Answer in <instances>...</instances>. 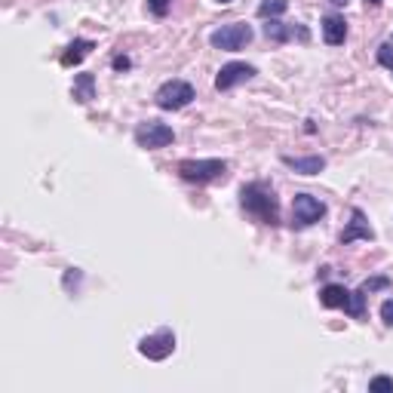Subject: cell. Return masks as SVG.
I'll use <instances>...</instances> for the list:
<instances>
[{
  "instance_id": "obj_1",
  "label": "cell",
  "mask_w": 393,
  "mask_h": 393,
  "mask_svg": "<svg viewBox=\"0 0 393 393\" xmlns=\"http://www.w3.org/2000/svg\"><path fill=\"white\" fill-rule=\"evenodd\" d=\"M240 203H243V209L249 215H255L261 225H276V218H280L276 197H274V191L267 188L265 181L243 184V188H240Z\"/></svg>"
},
{
  "instance_id": "obj_2",
  "label": "cell",
  "mask_w": 393,
  "mask_h": 393,
  "mask_svg": "<svg viewBox=\"0 0 393 393\" xmlns=\"http://www.w3.org/2000/svg\"><path fill=\"white\" fill-rule=\"evenodd\" d=\"M209 43L215 50H225V52H240L243 46L252 43V28L246 22H230V25H221L209 34Z\"/></svg>"
},
{
  "instance_id": "obj_3",
  "label": "cell",
  "mask_w": 393,
  "mask_h": 393,
  "mask_svg": "<svg viewBox=\"0 0 393 393\" xmlns=\"http://www.w3.org/2000/svg\"><path fill=\"white\" fill-rule=\"evenodd\" d=\"M179 175L184 181H197V184L218 181L228 175V163L225 160H181Z\"/></svg>"
},
{
  "instance_id": "obj_4",
  "label": "cell",
  "mask_w": 393,
  "mask_h": 393,
  "mask_svg": "<svg viewBox=\"0 0 393 393\" xmlns=\"http://www.w3.org/2000/svg\"><path fill=\"white\" fill-rule=\"evenodd\" d=\"M154 102H157V107H163V111H179V107L194 102V87L188 80H166L157 89Z\"/></svg>"
},
{
  "instance_id": "obj_5",
  "label": "cell",
  "mask_w": 393,
  "mask_h": 393,
  "mask_svg": "<svg viewBox=\"0 0 393 393\" xmlns=\"http://www.w3.org/2000/svg\"><path fill=\"white\" fill-rule=\"evenodd\" d=\"M326 215V203L313 194H295L292 200V228H311Z\"/></svg>"
},
{
  "instance_id": "obj_6",
  "label": "cell",
  "mask_w": 393,
  "mask_h": 393,
  "mask_svg": "<svg viewBox=\"0 0 393 393\" xmlns=\"http://www.w3.org/2000/svg\"><path fill=\"white\" fill-rule=\"evenodd\" d=\"M175 142V133L172 126H166V123H157V120H148L142 123V126L135 129V144L144 151H154V148H166V144Z\"/></svg>"
},
{
  "instance_id": "obj_7",
  "label": "cell",
  "mask_w": 393,
  "mask_h": 393,
  "mask_svg": "<svg viewBox=\"0 0 393 393\" xmlns=\"http://www.w3.org/2000/svg\"><path fill=\"white\" fill-rule=\"evenodd\" d=\"M172 350H175V335L169 329H160V332L138 341V353L148 359H166V357H172Z\"/></svg>"
},
{
  "instance_id": "obj_8",
  "label": "cell",
  "mask_w": 393,
  "mask_h": 393,
  "mask_svg": "<svg viewBox=\"0 0 393 393\" xmlns=\"http://www.w3.org/2000/svg\"><path fill=\"white\" fill-rule=\"evenodd\" d=\"M255 77V68L246 65V61H230V65H225L218 71V77H215V89L225 92V89H234L237 83H246Z\"/></svg>"
},
{
  "instance_id": "obj_9",
  "label": "cell",
  "mask_w": 393,
  "mask_h": 393,
  "mask_svg": "<svg viewBox=\"0 0 393 393\" xmlns=\"http://www.w3.org/2000/svg\"><path fill=\"white\" fill-rule=\"evenodd\" d=\"M353 240H375V230H372V225L366 221L363 209H353L350 225L344 228V234H341V243H344V246L353 243Z\"/></svg>"
},
{
  "instance_id": "obj_10",
  "label": "cell",
  "mask_w": 393,
  "mask_h": 393,
  "mask_svg": "<svg viewBox=\"0 0 393 393\" xmlns=\"http://www.w3.org/2000/svg\"><path fill=\"white\" fill-rule=\"evenodd\" d=\"M298 34V40H307V28H292V25H283V22H276V19H267V25H265V37L271 43H286V40H292V37Z\"/></svg>"
},
{
  "instance_id": "obj_11",
  "label": "cell",
  "mask_w": 393,
  "mask_h": 393,
  "mask_svg": "<svg viewBox=\"0 0 393 393\" xmlns=\"http://www.w3.org/2000/svg\"><path fill=\"white\" fill-rule=\"evenodd\" d=\"M322 40L329 46H341L348 40V22H344L341 15H326V19H322Z\"/></svg>"
},
{
  "instance_id": "obj_12",
  "label": "cell",
  "mask_w": 393,
  "mask_h": 393,
  "mask_svg": "<svg viewBox=\"0 0 393 393\" xmlns=\"http://www.w3.org/2000/svg\"><path fill=\"white\" fill-rule=\"evenodd\" d=\"M283 163L289 169H295L298 175H317L326 169V160L322 157H283Z\"/></svg>"
},
{
  "instance_id": "obj_13",
  "label": "cell",
  "mask_w": 393,
  "mask_h": 393,
  "mask_svg": "<svg viewBox=\"0 0 393 393\" xmlns=\"http://www.w3.org/2000/svg\"><path fill=\"white\" fill-rule=\"evenodd\" d=\"M71 96L80 105L92 102V98H96V77H92V74H77L74 77V87H71Z\"/></svg>"
},
{
  "instance_id": "obj_14",
  "label": "cell",
  "mask_w": 393,
  "mask_h": 393,
  "mask_svg": "<svg viewBox=\"0 0 393 393\" xmlns=\"http://www.w3.org/2000/svg\"><path fill=\"white\" fill-rule=\"evenodd\" d=\"M320 302L326 304V307H344L348 311V304H350V292L344 289V286H322V292H320Z\"/></svg>"
},
{
  "instance_id": "obj_15",
  "label": "cell",
  "mask_w": 393,
  "mask_h": 393,
  "mask_svg": "<svg viewBox=\"0 0 393 393\" xmlns=\"http://www.w3.org/2000/svg\"><path fill=\"white\" fill-rule=\"evenodd\" d=\"M92 46H96L92 40H74L71 46H68V52H65V56H61V65H65V68L80 65V61H83V59H87L89 52H92Z\"/></svg>"
},
{
  "instance_id": "obj_16",
  "label": "cell",
  "mask_w": 393,
  "mask_h": 393,
  "mask_svg": "<svg viewBox=\"0 0 393 393\" xmlns=\"http://www.w3.org/2000/svg\"><path fill=\"white\" fill-rule=\"evenodd\" d=\"M286 10H289V0H261L258 15L261 19H276V15H283Z\"/></svg>"
},
{
  "instance_id": "obj_17",
  "label": "cell",
  "mask_w": 393,
  "mask_h": 393,
  "mask_svg": "<svg viewBox=\"0 0 393 393\" xmlns=\"http://www.w3.org/2000/svg\"><path fill=\"white\" fill-rule=\"evenodd\" d=\"M348 313L350 317H363L366 313V292L363 289H357V292H350V304H348Z\"/></svg>"
},
{
  "instance_id": "obj_18",
  "label": "cell",
  "mask_w": 393,
  "mask_h": 393,
  "mask_svg": "<svg viewBox=\"0 0 393 393\" xmlns=\"http://www.w3.org/2000/svg\"><path fill=\"white\" fill-rule=\"evenodd\" d=\"M369 390H372V393L390 390V393H393V378H387V375H378V378H372V381H369Z\"/></svg>"
},
{
  "instance_id": "obj_19",
  "label": "cell",
  "mask_w": 393,
  "mask_h": 393,
  "mask_svg": "<svg viewBox=\"0 0 393 393\" xmlns=\"http://www.w3.org/2000/svg\"><path fill=\"white\" fill-rule=\"evenodd\" d=\"M387 286H390L387 276H372V280H366L359 289H363V292H375V289H387Z\"/></svg>"
},
{
  "instance_id": "obj_20",
  "label": "cell",
  "mask_w": 393,
  "mask_h": 393,
  "mask_svg": "<svg viewBox=\"0 0 393 393\" xmlns=\"http://www.w3.org/2000/svg\"><path fill=\"white\" fill-rule=\"evenodd\" d=\"M378 61H381L384 68H390V71H393V46H390V43L378 46Z\"/></svg>"
},
{
  "instance_id": "obj_21",
  "label": "cell",
  "mask_w": 393,
  "mask_h": 393,
  "mask_svg": "<svg viewBox=\"0 0 393 393\" xmlns=\"http://www.w3.org/2000/svg\"><path fill=\"white\" fill-rule=\"evenodd\" d=\"M169 6H172V0H148V10H151L154 15H166Z\"/></svg>"
},
{
  "instance_id": "obj_22",
  "label": "cell",
  "mask_w": 393,
  "mask_h": 393,
  "mask_svg": "<svg viewBox=\"0 0 393 393\" xmlns=\"http://www.w3.org/2000/svg\"><path fill=\"white\" fill-rule=\"evenodd\" d=\"M381 320H384V326H393V298H387L381 304Z\"/></svg>"
},
{
  "instance_id": "obj_23",
  "label": "cell",
  "mask_w": 393,
  "mask_h": 393,
  "mask_svg": "<svg viewBox=\"0 0 393 393\" xmlns=\"http://www.w3.org/2000/svg\"><path fill=\"white\" fill-rule=\"evenodd\" d=\"M114 68H117V71H126V68H129V59H126V56H117V59H114Z\"/></svg>"
},
{
  "instance_id": "obj_24",
  "label": "cell",
  "mask_w": 393,
  "mask_h": 393,
  "mask_svg": "<svg viewBox=\"0 0 393 393\" xmlns=\"http://www.w3.org/2000/svg\"><path fill=\"white\" fill-rule=\"evenodd\" d=\"M329 3H335V6H344V3H348V0H329Z\"/></svg>"
},
{
  "instance_id": "obj_25",
  "label": "cell",
  "mask_w": 393,
  "mask_h": 393,
  "mask_svg": "<svg viewBox=\"0 0 393 393\" xmlns=\"http://www.w3.org/2000/svg\"><path fill=\"white\" fill-rule=\"evenodd\" d=\"M366 3H369V6H378V3H381V0H366Z\"/></svg>"
},
{
  "instance_id": "obj_26",
  "label": "cell",
  "mask_w": 393,
  "mask_h": 393,
  "mask_svg": "<svg viewBox=\"0 0 393 393\" xmlns=\"http://www.w3.org/2000/svg\"><path fill=\"white\" fill-rule=\"evenodd\" d=\"M218 3H234V0H218Z\"/></svg>"
}]
</instances>
